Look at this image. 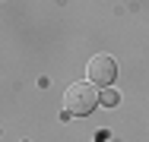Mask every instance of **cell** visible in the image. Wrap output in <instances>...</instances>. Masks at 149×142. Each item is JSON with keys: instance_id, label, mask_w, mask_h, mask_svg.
I'll list each match as a JSON object with an SVG mask.
<instances>
[{"instance_id": "obj_3", "label": "cell", "mask_w": 149, "mask_h": 142, "mask_svg": "<svg viewBox=\"0 0 149 142\" xmlns=\"http://www.w3.org/2000/svg\"><path fill=\"white\" fill-rule=\"evenodd\" d=\"M98 101H102V104H108V108H114V104H118L120 98H118V92H111V88H105V92L98 95Z\"/></svg>"}, {"instance_id": "obj_2", "label": "cell", "mask_w": 149, "mask_h": 142, "mask_svg": "<svg viewBox=\"0 0 149 142\" xmlns=\"http://www.w3.org/2000/svg\"><path fill=\"white\" fill-rule=\"evenodd\" d=\"M86 73H89V85H111L114 76H118V63L108 54H95V57H89Z\"/></svg>"}, {"instance_id": "obj_1", "label": "cell", "mask_w": 149, "mask_h": 142, "mask_svg": "<svg viewBox=\"0 0 149 142\" xmlns=\"http://www.w3.org/2000/svg\"><path fill=\"white\" fill-rule=\"evenodd\" d=\"M98 104V92L89 82H73L63 92V114L70 117H89Z\"/></svg>"}]
</instances>
